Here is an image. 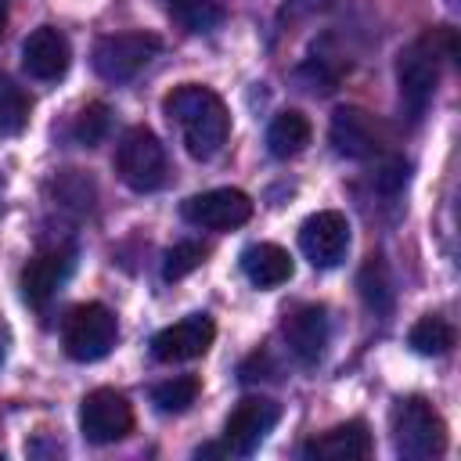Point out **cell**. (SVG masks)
<instances>
[{
	"label": "cell",
	"instance_id": "obj_15",
	"mask_svg": "<svg viewBox=\"0 0 461 461\" xmlns=\"http://www.w3.org/2000/svg\"><path fill=\"white\" fill-rule=\"evenodd\" d=\"M22 65L32 79L40 83H54L68 72L72 65V47L65 40V32H58L54 25H40L25 36L22 43Z\"/></svg>",
	"mask_w": 461,
	"mask_h": 461
},
{
	"label": "cell",
	"instance_id": "obj_12",
	"mask_svg": "<svg viewBox=\"0 0 461 461\" xmlns=\"http://www.w3.org/2000/svg\"><path fill=\"white\" fill-rule=\"evenodd\" d=\"M299 249L317 270L339 267L349 252V220L339 209H321L306 216L299 227Z\"/></svg>",
	"mask_w": 461,
	"mask_h": 461
},
{
	"label": "cell",
	"instance_id": "obj_11",
	"mask_svg": "<svg viewBox=\"0 0 461 461\" xmlns=\"http://www.w3.org/2000/svg\"><path fill=\"white\" fill-rule=\"evenodd\" d=\"M76 267V249L72 245H50V249H40L25 267H22V277H18V288H22V299L36 310H43L58 292L61 285L68 281Z\"/></svg>",
	"mask_w": 461,
	"mask_h": 461
},
{
	"label": "cell",
	"instance_id": "obj_20",
	"mask_svg": "<svg viewBox=\"0 0 461 461\" xmlns=\"http://www.w3.org/2000/svg\"><path fill=\"white\" fill-rule=\"evenodd\" d=\"M407 342H411V349L421 353V357H443V353L454 349V328H450L443 317L425 313V317L411 328Z\"/></svg>",
	"mask_w": 461,
	"mask_h": 461
},
{
	"label": "cell",
	"instance_id": "obj_27",
	"mask_svg": "<svg viewBox=\"0 0 461 461\" xmlns=\"http://www.w3.org/2000/svg\"><path fill=\"white\" fill-rule=\"evenodd\" d=\"M259 378H274V364H270V353H252L245 364H241V382H259Z\"/></svg>",
	"mask_w": 461,
	"mask_h": 461
},
{
	"label": "cell",
	"instance_id": "obj_8",
	"mask_svg": "<svg viewBox=\"0 0 461 461\" xmlns=\"http://www.w3.org/2000/svg\"><path fill=\"white\" fill-rule=\"evenodd\" d=\"M79 432L86 443L108 447L133 432V407L119 389H94L79 403Z\"/></svg>",
	"mask_w": 461,
	"mask_h": 461
},
{
	"label": "cell",
	"instance_id": "obj_3",
	"mask_svg": "<svg viewBox=\"0 0 461 461\" xmlns=\"http://www.w3.org/2000/svg\"><path fill=\"white\" fill-rule=\"evenodd\" d=\"M393 447L407 461H429L447 450V421L425 396H403L389 414Z\"/></svg>",
	"mask_w": 461,
	"mask_h": 461
},
{
	"label": "cell",
	"instance_id": "obj_16",
	"mask_svg": "<svg viewBox=\"0 0 461 461\" xmlns=\"http://www.w3.org/2000/svg\"><path fill=\"white\" fill-rule=\"evenodd\" d=\"M371 450H375V439L364 421L335 425V429L313 436L310 443H303V457H310V461H364V457H371Z\"/></svg>",
	"mask_w": 461,
	"mask_h": 461
},
{
	"label": "cell",
	"instance_id": "obj_30",
	"mask_svg": "<svg viewBox=\"0 0 461 461\" xmlns=\"http://www.w3.org/2000/svg\"><path fill=\"white\" fill-rule=\"evenodd\" d=\"M447 4H450V7H454V4H457V0H447Z\"/></svg>",
	"mask_w": 461,
	"mask_h": 461
},
{
	"label": "cell",
	"instance_id": "obj_28",
	"mask_svg": "<svg viewBox=\"0 0 461 461\" xmlns=\"http://www.w3.org/2000/svg\"><path fill=\"white\" fill-rule=\"evenodd\" d=\"M7 346H11V331H7V324H4V317H0V364H4V357H7Z\"/></svg>",
	"mask_w": 461,
	"mask_h": 461
},
{
	"label": "cell",
	"instance_id": "obj_25",
	"mask_svg": "<svg viewBox=\"0 0 461 461\" xmlns=\"http://www.w3.org/2000/svg\"><path fill=\"white\" fill-rule=\"evenodd\" d=\"M205 256H209V249H205L202 241H194V238L176 241V245L166 252V259H162V277H166V281H180V277H187L191 270H198V267L205 263Z\"/></svg>",
	"mask_w": 461,
	"mask_h": 461
},
{
	"label": "cell",
	"instance_id": "obj_1",
	"mask_svg": "<svg viewBox=\"0 0 461 461\" xmlns=\"http://www.w3.org/2000/svg\"><path fill=\"white\" fill-rule=\"evenodd\" d=\"M162 108H166L169 122L180 126L187 155H194L202 162L220 155V148L230 137V112L216 90H209L202 83H180L166 94Z\"/></svg>",
	"mask_w": 461,
	"mask_h": 461
},
{
	"label": "cell",
	"instance_id": "obj_29",
	"mask_svg": "<svg viewBox=\"0 0 461 461\" xmlns=\"http://www.w3.org/2000/svg\"><path fill=\"white\" fill-rule=\"evenodd\" d=\"M4 25H7V11L0 7V36H4Z\"/></svg>",
	"mask_w": 461,
	"mask_h": 461
},
{
	"label": "cell",
	"instance_id": "obj_5",
	"mask_svg": "<svg viewBox=\"0 0 461 461\" xmlns=\"http://www.w3.org/2000/svg\"><path fill=\"white\" fill-rule=\"evenodd\" d=\"M115 339H119V321L104 303H83V306L68 310V317L61 324V346L79 364H94V360L108 357Z\"/></svg>",
	"mask_w": 461,
	"mask_h": 461
},
{
	"label": "cell",
	"instance_id": "obj_21",
	"mask_svg": "<svg viewBox=\"0 0 461 461\" xmlns=\"http://www.w3.org/2000/svg\"><path fill=\"white\" fill-rule=\"evenodd\" d=\"M198 389H202V382L194 375H173L151 389V403L162 414H184L198 400Z\"/></svg>",
	"mask_w": 461,
	"mask_h": 461
},
{
	"label": "cell",
	"instance_id": "obj_17",
	"mask_svg": "<svg viewBox=\"0 0 461 461\" xmlns=\"http://www.w3.org/2000/svg\"><path fill=\"white\" fill-rule=\"evenodd\" d=\"M241 274L256 285V288H277L285 281H292L295 267H292V256L288 249L274 245V241H256L241 252Z\"/></svg>",
	"mask_w": 461,
	"mask_h": 461
},
{
	"label": "cell",
	"instance_id": "obj_6",
	"mask_svg": "<svg viewBox=\"0 0 461 461\" xmlns=\"http://www.w3.org/2000/svg\"><path fill=\"white\" fill-rule=\"evenodd\" d=\"M162 50V40L151 32H112L94 43L90 65L104 83H130L137 72L148 68V61Z\"/></svg>",
	"mask_w": 461,
	"mask_h": 461
},
{
	"label": "cell",
	"instance_id": "obj_2",
	"mask_svg": "<svg viewBox=\"0 0 461 461\" xmlns=\"http://www.w3.org/2000/svg\"><path fill=\"white\" fill-rule=\"evenodd\" d=\"M454 58H457V32L450 25H436L400 50L396 86H400V101L411 119L425 115V108L432 104L436 83H439V65L454 61Z\"/></svg>",
	"mask_w": 461,
	"mask_h": 461
},
{
	"label": "cell",
	"instance_id": "obj_22",
	"mask_svg": "<svg viewBox=\"0 0 461 461\" xmlns=\"http://www.w3.org/2000/svg\"><path fill=\"white\" fill-rule=\"evenodd\" d=\"M357 285H360L364 303H367L375 313H389V306H393V281H389V270H385L382 256H371V259L364 263Z\"/></svg>",
	"mask_w": 461,
	"mask_h": 461
},
{
	"label": "cell",
	"instance_id": "obj_9",
	"mask_svg": "<svg viewBox=\"0 0 461 461\" xmlns=\"http://www.w3.org/2000/svg\"><path fill=\"white\" fill-rule=\"evenodd\" d=\"M180 216L202 230H234L252 220V198L238 187H212L184 198Z\"/></svg>",
	"mask_w": 461,
	"mask_h": 461
},
{
	"label": "cell",
	"instance_id": "obj_23",
	"mask_svg": "<svg viewBox=\"0 0 461 461\" xmlns=\"http://www.w3.org/2000/svg\"><path fill=\"white\" fill-rule=\"evenodd\" d=\"M29 97L22 94V86H14L4 72H0V133L4 137H14L25 130L29 122Z\"/></svg>",
	"mask_w": 461,
	"mask_h": 461
},
{
	"label": "cell",
	"instance_id": "obj_19",
	"mask_svg": "<svg viewBox=\"0 0 461 461\" xmlns=\"http://www.w3.org/2000/svg\"><path fill=\"white\" fill-rule=\"evenodd\" d=\"M162 7L184 32H212L223 22V7L216 0H162Z\"/></svg>",
	"mask_w": 461,
	"mask_h": 461
},
{
	"label": "cell",
	"instance_id": "obj_13",
	"mask_svg": "<svg viewBox=\"0 0 461 461\" xmlns=\"http://www.w3.org/2000/svg\"><path fill=\"white\" fill-rule=\"evenodd\" d=\"M216 339V324L209 313H191L169 328H162L155 339H151V357L158 364H184V360H194L202 357Z\"/></svg>",
	"mask_w": 461,
	"mask_h": 461
},
{
	"label": "cell",
	"instance_id": "obj_18",
	"mask_svg": "<svg viewBox=\"0 0 461 461\" xmlns=\"http://www.w3.org/2000/svg\"><path fill=\"white\" fill-rule=\"evenodd\" d=\"M310 144V119L295 108H285L267 126V148L274 158H295Z\"/></svg>",
	"mask_w": 461,
	"mask_h": 461
},
{
	"label": "cell",
	"instance_id": "obj_14",
	"mask_svg": "<svg viewBox=\"0 0 461 461\" xmlns=\"http://www.w3.org/2000/svg\"><path fill=\"white\" fill-rule=\"evenodd\" d=\"M281 335H285V346L288 353L295 357L299 367H317L324 360V349H328V310L324 306H299L285 317L281 324Z\"/></svg>",
	"mask_w": 461,
	"mask_h": 461
},
{
	"label": "cell",
	"instance_id": "obj_7",
	"mask_svg": "<svg viewBox=\"0 0 461 461\" xmlns=\"http://www.w3.org/2000/svg\"><path fill=\"white\" fill-rule=\"evenodd\" d=\"M281 421V407L267 396H245L223 421V454L234 457H252L267 436L274 432V425Z\"/></svg>",
	"mask_w": 461,
	"mask_h": 461
},
{
	"label": "cell",
	"instance_id": "obj_24",
	"mask_svg": "<svg viewBox=\"0 0 461 461\" xmlns=\"http://www.w3.org/2000/svg\"><path fill=\"white\" fill-rule=\"evenodd\" d=\"M108 126H112V112L104 101H90L86 108H79V115L72 119V140L83 144V148H94L108 137Z\"/></svg>",
	"mask_w": 461,
	"mask_h": 461
},
{
	"label": "cell",
	"instance_id": "obj_26",
	"mask_svg": "<svg viewBox=\"0 0 461 461\" xmlns=\"http://www.w3.org/2000/svg\"><path fill=\"white\" fill-rule=\"evenodd\" d=\"M299 79L306 83V90L313 94H331L342 79V65H328V58H310L303 68H299Z\"/></svg>",
	"mask_w": 461,
	"mask_h": 461
},
{
	"label": "cell",
	"instance_id": "obj_10",
	"mask_svg": "<svg viewBox=\"0 0 461 461\" xmlns=\"http://www.w3.org/2000/svg\"><path fill=\"white\" fill-rule=\"evenodd\" d=\"M328 140L339 155L346 158H357V162H367V158H378L382 148H385V126L357 108V104H346V108H335L331 115V126H328Z\"/></svg>",
	"mask_w": 461,
	"mask_h": 461
},
{
	"label": "cell",
	"instance_id": "obj_4",
	"mask_svg": "<svg viewBox=\"0 0 461 461\" xmlns=\"http://www.w3.org/2000/svg\"><path fill=\"white\" fill-rule=\"evenodd\" d=\"M115 173L137 194L158 191L166 184V176H169V162H166L162 140L148 126H130L115 144Z\"/></svg>",
	"mask_w": 461,
	"mask_h": 461
}]
</instances>
